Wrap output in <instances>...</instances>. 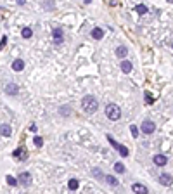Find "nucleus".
<instances>
[{
	"label": "nucleus",
	"instance_id": "ddd939ff",
	"mask_svg": "<svg viewBox=\"0 0 173 194\" xmlns=\"http://www.w3.org/2000/svg\"><path fill=\"white\" fill-rule=\"evenodd\" d=\"M11 134H12V130H11V127H9V125H0V135L9 137Z\"/></svg>",
	"mask_w": 173,
	"mask_h": 194
},
{
	"label": "nucleus",
	"instance_id": "aec40b11",
	"mask_svg": "<svg viewBox=\"0 0 173 194\" xmlns=\"http://www.w3.org/2000/svg\"><path fill=\"white\" fill-rule=\"evenodd\" d=\"M104 178L107 180V184H111V186H118V180H116V178L113 177V175H106Z\"/></svg>",
	"mask_w": 173,
	"mask_h": 194
},
{
	"label": "nucleus",
	"instance_id": "393cba45",
	"mask_svg": "<svg viewBox=\"0 0 173 194\" xmlns=\"http://www.w3.org/2000/svg\"><path fill=\"white\" fill-rule=\"evenodd\" d=\"M130 132H132V135H133V137L138 135V130H137V127H135V125H132V127H130Z\"/></svg>",
	"mask_w": 173,
	"mask_h": 194
},
{
	"label": "nucleus",
	"instance_id": "412c9836",
	"mask_svg": "<svg viewBox=\"0 0 173 194\" xmlns=\"http://www.w3.org/2000/svg\"><path fill=\"white\" fill-rule=\"evenodd\" d=\"M114 172H118V173H125V166H123V163H114Z\"/></svg>",
	"mask_w": 173,
	"mask_h": 194
},
{
	"label": "nucleus",
	"instance_id": "2eb2a0df",
	"mask_svg": "<svg viewBox=\"0 0 173 194\" xmlns=\"http://www.w3.org/2000/svg\"><path fill=\"white\" fill-rule=\"evenodd\" d=\"M121 71L123 73H130L132 71V62L130 61H121Z\"/></svg>",
	"mask_w": 173,
	"mask_h": 194
},
{
	"label": "nucleus",
	"instance_id": "6ab92c4d",
	"mask_svg": "<svg viewBox=\"0 0 173 194\" xmlns=\"http://www.w3.org/2000/svg\"><path fill=\"white\" fill-rule=\"evenodd\" d=\"M5 180H7V184H9V186H12V187H14V186H18V178H14L12 175H7V178H5Z\"/></svg>",
	"mask_w": 173,
	"mask_h": 194
},
{
	"label": "nucleus",
	"instance_id": "f03ea898",
	"mask_svg": "<svg viewBox=\"0 0 173 194\" xmlns=\"http://www.w3.org/2000/svg\"><path fill=\"white\" fill-rule=\"evenodd\" d=\"M106 116L109 118V120H113V121H116V120H119V116H121V109H119L116 104H107V106H106Z\"/></svg>",
	"mask_w": 173,
	"mask_h": 194
},
{
	"label": "nucleus",
	"instance_id": "f8f14e48",
	"mask_svg": "<svg viewBox=\"0 0 173 194\" xmlns=\"http://www.w3.org/2000/svg\"><path fill=\"white\" fill-rule=\"evenodd\" d=\"M23 68H24L23 59H16V61L12 62V69H14V71H23Z\"/></svg>",
	"mask_w": 173,
	"mask_h": 194
},
{
	"label": "nucleus",
	"instance_id": "f257e3e1",
	"mask_svg": "<svg viewBox=\"0 0 173 194\" xmlns=\"http://www.w3.org/2000/svg\"><path fill=\"white\" fill-rule=\"evenodd\" d=\"M81 108L85 109V113H95L97 109H99V102H97L95 97L92 96H85L83 99H81Z\"/></svg>",
	"mask_w": 173,
	"mask_h": 194
},
{
	"label": "nucleus",
	"instance_id": "0eeeda50",
	"mask_svg": "<svg viewBox=\"0 0 173 194\" xmlns=\"http://www.w3.org/2000/svg\"><path fill=\"white\" fill-rule=\"evenodd\" d=\"M12 154H14V158H16V159H21V161H24V159L28 158V154H26V149H24V147H18V149H16Z\"/></svg>",
	"mask_w": 173,
	"mask_h": 194
},
{
	"label": "nucleus",
	"instance_id": "20e7f679",
	"mask_svg": "<svg viewBox=\"0 0 173 194\" xmlns=\"http://www.w3.org/2000/svg\"><path fill=\"white\" fill-rule=\"evenodd\" d=\"M154 130H156V125H154L151 120H144V121H142V132H144V134L149 135V134H153Z\"/></svg>",
	"mask_w": 173,
	"mask_h": 194
},
{
	"label": "nucleus",
	"instance_id": "7ed1b4c3",
	"mask_svg": "<svg viewBox=\"0 0 173 194\" xmlns=\"http://www.w3.org/2000/svg\"><path fill=\"white\" fill-rule=\"evenodd\" d=\"M107 140L111 142V146H113V147H116V149L119 151V154H121V156H128V149H126L125 146H121V144H118V142H116V140H114V139H113L111 135H107Z\"/></svg>",
	"mask_w": 173,
	"mask_h": 194
},
{
	"label": "nucleus",
	"instance_id": "a211bd4d",
	"mask_svg": "<svg viewBox=\"0 0 173 194\" xmlns=\"http://www.w3.org/2000/svg\"><path fill=\"white\" fill-rule=\"evenodd\" d=\"M135 11H137L138 14H147V7H145V5H142V4H138V5L135 7Z\"/></svg>",
	"mask_w": 173,
	"mask_h": 194
},
{
	"label": "nucleus",
	"instance_id": "9b49d317",
	"mask_svg": "<svg viewBox=\"0 0 173 194\" xmlns=\"http://www.w3.org/2000/svg\"><path fill=\"white\" fill-rule=\"evenodd\" d=\"M166 161H168V159H166V156H163V154H156V156H154V163H156L157 166H165V165H166Z\"/></svg>",
	"mask_w": 173,
	"mask_h": 194
},
{
	"label": "nucleus",
	"instance_id": "f3484780",
	"mask_svg": "<svg viewBox=\"0 0 173 194\" xmlns=\"http://www.w3.org/2000/svg\"><path fill=\"white\" fill-rule=\"evenodd\" d=\"M68 187H69V191H76L78 189V180L76 178H71L69 184H68Z\"/></svg>",
	"mask_w": 173,
	"mask_h": 194
},
{
	"label": "nucleus",
	"instance_id": "6e6552de",
	"mask_svg": "<svg viewBox=\"0 0 173 194\" xmlns=\"http://www.w3.org/2000/svg\"><path fill=\"white\" fill-rule=\"evenodd\" d=\"M172 182H173L172 175H168V173L159 175V184H161V186H172Z\"/></svg>",
	"mask_w": 173,
	"mask_h": 194
},
{
	"label": "nucleus",
	"instance_id": "39448f33",
	"mask_svg": "<svg viewBox=\"0 0 173 194\" xmlns=\"http://www.w3.org/2000/svg\"><path fill=\"white\" fill-rule=\"evenodd\" d=\"M18 182H21L23 186H30V184H31V173H30V172H23V173H19Z\"/></svg>",
	"mask_w": 173,
	"mask_h": 194
},
{
	"label": "nucleus",
	"instance_id": "9d476101",
	"mask_svg": "<svg viewBox=\"0 0 173 194\" xmlns=\"http://www.w3.org/2000/svg\"><path fill=\"white\" fill-rule=\"evenodd\" d=\"M5 92H7L9 96H16V94L19 92V87H18L16 83H9V85L5 87Z\"/></svg>",
	"mask_w": 173,
	"mask_h": 194
},
{
	"label": "nucleus",
	"instance_id": "a878e982",
	"mask_svg": "<svg viewBox=\"0 0 173 194\" xmlns=\"http://www.w3.org/2000/svg\"><path fill=\"white\" fill-rule=\"evenodd\" d=\"M5 43H7V37L4 35V37H2V42H0V50H2L4 47H5Z\"/></svg>",
	"mask_w": 173,
	"mask_h": 194
},
{
	"label": "nucleus",
	"instance_id": "423d86ee",
	"mask_svg": "<svg viewBox=\"0 0 173 194\" xmlns=\"http://www.w3.org/2000/svg\"><path fill=\"white\" fill-rule=\"evenodd\" d=\"M52 38H54V43H62V38H64V35H62V30L61 28H56L54 31H52Z\"/></svg>",
	"mask_w": 173,
	"mask_h": 194
},
{
	"label": "nucleus",
	"instance_id": "dca6fc26",
	"mask_svg": "<svg viewBox=\"0 0 173 194\" xmlns=\"http://www.w3.org/2000/svg\"><path fill=\"white\" fill-rule=\"evenodd\" d=\"M92 37H94L95 40H100L102 37H104V31H102L100 28H94V30H92Z\"/></svg>",
	"mask_w": 173,
	"mask_h": 194
},
{
	"label": "nucleus",
	"instance_id": "4468645a",
	"mask_svg": "<svg viewBox=\"0 0 173 194\" xmlns=\"http://www.w3.org/2000/svg\"><path fill=\"white\" fill-rule=\"evenodd\" d=\"M126 52H128V49H126L125 45H119V47L116 49V56H118V57H126Z\"/></svg>",
	"mask_w": 173,
	"mask_h": 194
},
{
	"label": "nucleus",
	"instance_id": "4be33fe9",
	"mask_svg": "<svg viewBox=\"0 0 173 194\" xmlns=\"http://www.w3.org/2000/svg\"><path fill=\"white\" fill-rule=\"evenodd\" d=\"M31 35H33L31 28H24V30H23V37H24V38H31Z\"/></svg>",
	"mask_w": 173,
	"mask_h": 194
},
{
	"label": "nucleus",
	"instance_id": "5701e85b",
	"mask_svg": "<svg viewBox=\"0 0 173 194\" xmlns=\"http://www.w3.org/2000/svg\"><path fill=\"white\" fill-rule=\"evenodd\" d=\"M33 142H35V146H37V147H42V146H43V139H42V137H35V140H33Z\"/></svg>",
	"mask_w": 173,
	"mask_h": 194
},
{
	"label": "nucleus",
	"instance_id": "1a4fd4ad",
	"mask_svg": "<svg viewBox=\"0 0 173 194\" xmlns=\"http://www.w3.org/2000/svg\"><path fill=\"white\" fill-rule=\"evenodd\" d=\"M132 191H133L135 194H147L149 191H147V187L145 186H142V184H133L132 186Z\"/></svg>",
	"mask_w": 173,
	"mask_h": 194
},
{
	"label": "nucleus",
	"instance_id": "b1692460",
	"mask_svg": "<svg viewBox=\"0 0 173 194\" xmlns=\"http://www.w3.org/2000/svg\"><path fill=\"white\" fill-rule=\"evenodd\" d=\"M145 101H147V104H153L154 102V99H153V96H151V94H149V92H145Z\"/></svg>",
	"mask_w": 173,
	"mask_h": 194
},
{
	"label": "nucleus",
	"instance_id": "bb28decb",
	"mask_svg": "<svg viewBox=\"0 0 173 194\" xmlns=\"http://www.w3.org/2000/svg\"><path fill=\"white\" fill-rule=\"evenodd\" d=\"M30 130H31V132H37V125H35V123H33V125H31V127H30Z\"/></svg>",
	"mask_w": 173,
	"mask_h": 194
}]
</instances>
